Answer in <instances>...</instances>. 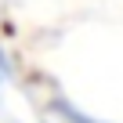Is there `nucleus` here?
<instances>
[{
  "instance_id": "1",
  "label": "nucleus",
  "mask_w": 123,
  "mask_h": 123,
  "mask_svg": "<svg viewBox=\"0 0 123 123\" xmlns=\"http://www.w3.org/2000/svg\"><path fill=\"white\" fill-rule=\"evenodd\" d=\"M54 109H58V116H62V119H69V123H109V119L87 116L83 109H76V105H73V101H65V98H54Z\"/></svg>"
}]
</instances>
